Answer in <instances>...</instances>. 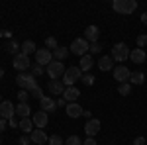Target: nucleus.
<instances>
[{"instance_id": "nucleus-37", "label": "nucleus", "mask_w": 147, "mask_h": 145, "mask_svg": "<svg viewBox=\"0 0 147 145\" xmlns=\"http://www.w3.org/2000/svg\"><path fill=\"white\" fill-rule=\"evenodd\" d=\"M100 43H98V41H96V43H90V49H88V51H90V53H100Z\"/></svg>"}, {"instance_id": "nucleus-8", "label": "nucleus", "mask_w": 147, "mask_h": 145, "mask_svg": "<svg viewBox=\"0 0 147 145\" xmlns=\"http://www.w3.org/2000/svg\"><path fill=\"white\" fill-rule=\"evenodd\" d=\"M129 77H131V73H129V69L125 67V65H118V67L114 69V78H116V82H120V84L129 82Z\"/></svg>"}, {"instance_id": "nucleus-19", "label": "nucleus", "mask_w": 147, "mask_h": 145, "mask_svg": "<svg viewBox=\"0 0 147 145\" xmlns=\"http://www.w3.org/2000/svg\"><path fill=\"white\" fill-rule=\"evenodd\" d=\"M47 86H49V92H51V94H61V96H63V92H65V88H67V86L63 84V80H59V78L49 80Z\"/></svg>"}, {"instance_id": "nucleus-42", "label": "nucleus", "mask_w": 147, "mask_h": 145, "mask_svg": "<svg viewBox=\"0 0 147 145\" xmlns=\"http://www.w3.org/2000/svg\"><path fill=\"white\" fill-rule=\"evenodd\" d=\"M57 106H65V108H67V100H65L63 96H61V98H57Z\"/></svg>"}, {"instance_id": "nucleus-28", "label": "nucleus", "mask_w": 147, "mask_h": 145, "mask_svg": "<svg viewBox=\"0 0 147 145\" xmlns=\"http://www.w3.org/2000/svg\"><path fill=\"white\" fill-rule=\"evenodd\" d=\"M131 92V84L129 82H124V84H120V88H118V94H122V96H127Z\"/></svg>"}, {"instance_id": "nucleus-23", "label": "nucleus", "mask_w": 147, "mask_h": 145, "mask_svg": "<svg viewBox=\"0 0 147 145\" xmlns=\"http://www.w3.org/2000/svg\"><path fill=\"white\" fill-rule=\"evenodd\" d=\"M79 63H80V65H79V69L82 71V73H84V71H90V67L94 65V61H92V57L88 55V53L80 57V61H79Z\"/></svg>"}, {"instance_id": "nucleus-1", "label": "nucleus", "mask_w": 147, "mask_h": 145, "mask_svg": "<svg viewBox=\"0 0 147 145\" xmlns=\"http://www.w3.org/2000/svg\"><path fill=\"white\" fill-rule=\"evenodd\" d=\"M112 8L118 12V14L127 16V14H134V12L137 10V2L136 0H114Z\"/></svg>"}, {"instance_id": "nucleus-30", "label": "nucleus", "mask_w": 147, "mask_h": 145, "mask_svg": "<svg viewBox=\"0 0 147 145\" xmlns=\"http://www.w3.org/2000/svg\"><path fill=\"white\" fill-rule=\"evenodd\" d=\"M65 145H82V141H80L79 135H71L67 141H65Z\"/></svg>"}, {"instance_id": "nucleus-14", "label": "nucleus", "mask_w": 147, "mask_h": 145, "mask_svg": "<svg viewBox=\"0 0 147 145\" xmlns=\"http://www.w3.org/2000/svg\"><path fill=\"white\" fill-rule=\"evenodd\" d=\"M32 122H34V125H37V129H43L47 125V112H43V110L35 112L32 116Z\"/></svg>"}, {"instance_id": "nucleus-34", "label": "nucleus", "mask_w": 147, "mask_h": 145, "mask_svg": "<svg viewBox=\"0 0 147 145\" xmlns=\"http://www.w3.org/2000/svg\"><path fill=\"white\" fill-rule=\"evenodd\" d=\"M28 98H30V92L28 90H20L18 92V100L20 102H28Z\"/></svg>"}, {"instance_id": "nucleus-22", "label": "nucleus", "mask_w": 147, "mask_h": 145, "mask_svg": "<svg viewBox=\"0 0 147 145\" xmlns=\"http://www.w3.org/2000/svg\"><path fill=\"white\" fill-rule=\"evenodd\" d=\"M98 67H100V71H112V69H114V59H112V57H108V55L100 57Z\"/></svg>"}, {"instance_id": "nucleus-6", "label": "nucleus", "mask_w": 147, "mask_h": 145, "mask_svg": "<svg viewBox=\"0 0 147 145\" xmlns=\"http://www.w3.org/2000/svg\"><path fill=\"white\" fill-rule=\"evenodd\" d=\"M45 71H47V75L51 77V80H55V78H61L63 75H65V65L61 63V61H51L49 65L45 67Z\"/></svg>"}, {"instance_id": "nucleus-45", "label": "nucleus", "mask_w": 147, "mask_h": 145, "mask_svg": "<svg viewBox=\"0 0 147 145\" xmlns=\"http://www.w3.org/2000/svg\"><path fill=\"white\" fill-rule=\"evenodd\" d=\"M2 77H4V69L0 67V78H2Z\"/></svg>"}, {"instance_id": "nucleus-39", "label": "nucleus", "mask_w": 147, "mask_h": 145, "mask_svg": "<svg viewBox=\"0 0 147 145\" xmlns=\"http://www.w3.org/2000/svg\"><path fill=\"white\" fill-rule=\"evenodd\" d=\"M145 137H141V135H139V137H136V139H134V145H145Z\"/></svg>"}, {"instance_id": "nucleus-44", "label": "nucleus", "mask_w": 147, "mask_h": 145, "mask_svg": "<svg viewBox=\"0 0 147 145\" xmlns=\"http://www.w3.org/2000/svg\"><path fill=\"white\" fill-rule=\"evenodd\" d=\"M141 22L147 26V12H143V14H141Z\"/></svg>"}, {"instance_id": "nucleus-12", "label": "nucleus", "mask_w": 147, "mask_h": 145, "mask_svg": "<svg viewBox=\"0 0 147 145\" xmlns=\"http://www.w3.org/2000/svg\"><path fill=\"white\" fill-rule=\"evenodd\" d=\"M129 59H131V63H136V65H143V63H145V59H147V55H145V51H143V49L136 47V49H131V51H129Z\"/></svg>"}, {"instance_id": "nucleus-40", "label": "nucleus", "mask_w": 147, "mask_h": 145, "mask_svg": "<svg viewBox=\"0 0 147 145\" xmlns=\"http://www.w3.org/2000/svg\"><path fill=\"white\" fill-rule=\"evenodd\" d=\"M8 122H10V127H20V122H18V118H16V116H14L12 120H8Z\"/></svg>"}, {"instance_id": "nucleus-27", "label": "nucleus", "mask_w": 147, "mask_h": 145, "mask_svg": "<svg viewBox=\"0 0 147 145\" xmlns=\"http://www.w3.org/2000/svg\"><path fill=\"white\" fill-rule=\"evenodd\" d=\"M6 51H8V53H12V55L16 57L18 53H20V45H18V41L10 39V41H8V45H6Z\"/></svg>"}, {"instance_id": "nucleus-15", "label": "nucleus", "mask_w": 147, "mask_h": 145, "mask_svg": "<svg viewBox=\"0 0 147 145\" xmlns=\"http://www.w3.org/2000/svg\"><path fill=\"white\" fill-rule=\"evenodd\" d=\"M80 96V90L77 88V86H67L65 88V92H63V98L67 100V104H71V102H77Z\"/></svg>"}, {"instance_id": "nucleus-48", "label": "nucleus", "mask_w": 147, "mask_h": 145, "mask_svg": "<svg viewBox=\"0 0 147 145\" xmlns=\"http://www.w3.org/2000/svg\"><path fill=\"white\" fill-rule=\"evenodd\" d=\"M131 145H134V143H131Z\"/></svg>"}, {"instance_id": "nucleus-4", "label": "nucleus", "mask_w": 147, "mask_h": 145, "mask_svg": "<svg viewBox=\"0 0 147 145\" xmlns=\"http://www.w3.org/2000/svg\"><path fill=\"white\" fill-rule=\"evenodd\" d=\"M82 78V71L79 67H69L65 71V75H63V84L65 86H75V82Z\"/></svg>"}, {"instance_id": "nucleus-41", "label": "nucleus", "mask_w": 147, "mask_h": 145, "mask_svg": "<svg viewBox=\"0 0 147 145\" xmlns=\"http://www.w3.org/2000/svg\"><path fill=\"white\" fill-rule=\"evenodd\" d=\"M82 145H96V141H94V137H86V139L82 141Z\"/></svg>"}, {"instance_id": "nucleus-20", "label": "nucleus", "mask_w": 147, "mask_h": 145, "mask_svg": "<svg viewBox=\"0 0 147 145\" xmlns=\"http://www.w3.org/2000/svg\"><path fill=\"white\" fill-rule=\"evenodd\" d=\"M30 114H32V108H30V104L28 102H20L18 106H16V116L22 120V118H30Z\"/></svg>"}, {"instance_id": "nucleus-13", "label": "nucleus", "mask_w": 147, "mask_h": 145, "mask_svg": "<svg viewBox=\"0 0 147 145\" xmlns=\"http://www.w3.org/2000/svg\"><path fill=\"white\" fill-rule=\"evenodd\" d=\"M67 116L69 118H80L82 114H84V108L80 106V104H77V102H71V104H67Z\"/></svg>"}, {"instance_id": "nucleus-9", "label": "nucleus", "mask_w": 147, "mask_h": 145, "mask_svg": "<svg viewBox=\"0 0 147 145\" xmlns=\"http://www.w3.org/2000/svg\"><path fill=\"white\" fill-rule=\"evenodd\" d=\"M14 116H16V106L10 100H4L0 104V118L2 120H12Z\"/></svg>"}, {"instance_id": "nucleus-32", "label": "nucleus", "mask_w": 147, "mask_h": 145, "mask_svg": "<svg viewBox=\"0 0 147 145\" xmlns=\"http://www.w3.org/2000/svg\"><path fill=\"white\" fill-rule=\"evenodd\" d=\"M145 45H147V35H145V34L137 35V47H139V49H143Z\"/></svg>"}, {"instance_id": "nucleus-43", "label": "nucleus", "mask_w": 147, "mask_h": 145, "mask_svg": "<svg viewBox=\"0 0 147 145\" xmlns=\"http://www.w3.org/2000/svg\"><path fill=\"white\" fill-rule=\"evenodd\" d=\"M4 129H6V120H2V118H0V134H2Z\"/></svg>"}, {"instance_id": "nucleus-29", "label": "nucleus", "mask_w": 147, "mask_h": 145, "mask_svg": "<svg viewBox=\"0 0 147 145\" xmlns=\"http://www.w3.org/2000/svg\"><path fill=\"white\" fill-rule=\"evenodd\" d=\"M45 45H47V49H49V51H51V49L55 51L57 47H59V45H57V39H55V37H47V39H45Z\"/></svg>"}, {"instance_id": "nucleus-2", "label": "nucleus", "mask_w": 147, "mask_h": 145, "mask_svg": "<svg viewBox=\"0 0 147 145\" xmlns=\"http://www.w3.org/2000/svg\"><path fill=\"white\" fill-rule=\"evenodd\" d=\"M16 84L20 86V90H28L32 92L34 88H37V80H35L34 75H28V73H20L16 77Z\"/></svg>"}, {"instance_id": "nucleus-26", "label": "nucleus", "mask_w": 147, "mask_h": 145, "mask_svg": "<svg viewBox=\"0 0 147 145\" xmlns=\"http://www.w3.org/2000/svg\"><path fill=\"white\" fill-rule=\"evenodd\" d=\"M69 55V47H57L53 51V61H63Z\"/></svg>"}, {"instance_id": "nucleus-36", "label": "nucleus", "mask_w": 147, "mask_h": 145, "mask_svg": "<svg viewBox=\"0 0 147 145\" xmlns=\"http://www.w3.org/2000/svg\"><path fill=\"white\" fill-rule=\"evenodd\" d=\"M30 96H34V98H37V100H41V96H43V92H41V88L37 86V88H34L32 92H30Z\"/></svg>"}, {"instance_id": "nucleus-5", "label": "nucleus", "mask_w": 147, "mask_h": 145, "mask_svg": "<svg viewBox=\"0 0 147 145\" xmlns=\"http://www.w3.org/2000/svg\"><path fill=\"white\" fill-rule=\"evenodd\" d=\"M71 53H75V55H79V57H82V55H86V51L90 49V43L84 39V37H77L73 43H71Z\"/></svg>"}, {"instance_id": "nucleus-47", "label": "nucleus", "mask_w": 147, "mask_h": 145, "mask_svg": "<svg viewBox=\"0 0 147 145\" xmlns=\"http://www.w3.org/2000/svg\"><path fill=\"white\" fill-rule=\"evenodd\" d=\"M0 143H2V139H0Z\"/></svg>"}, {"instance_id": "nucleus-38", "label": "nucleus", "mask_w": 147, "mask_h": 145, "mask_svg": "<svg viewBox=\"0 0 147 145\" xmlns=\"http://www.w3.org/2000/svg\"><path fill=\"white\" fill-rule=\"evenodd\" d=\"M32 143V137H30V135H22V137H20V145H30Z\"/></svg>"}, {"instance_id": "nucleus-7", "label": "nucleus", "mask_w": 147, "mask_h": 145, "mask_svg": "<svg viewBox=\"0 0 147 145\" xmlns=\"http://www.w3.org/2000/svg\"><path fill=\"white\" fill-rule=\"evenodd\" d=\"M51 61H53V53H51L47 47H43V49H37V51H35V63H37V65L47 67Z\"/></svg>"}, {"instance_id": "nucleus-46", "label": "nucleus", "mask_w": 147, "mask_h": 145, "mask_svg": "<svg viewBox=\"0 0 147 145\" xmlns=\"http://www.w3.org/2000/svg\"><path fill=\"white\" fill-rule=\"evenodd\" d=\"M0 104H2V98H0Z\"/></svg>"}, {"instance_id": "nucleus-21", "label": "nucleus", "mask_w": 147, "mask_h": 145, "mask_svg": "<svg viewBox=\"0 0 147 145\" xmlns=\"http://www.w3.org/2000/svg\"><path fill=\"white\" fill-rule=\"evenodd\" d=\"M20 47H22V53H24V55H28V57L35 55V51H37V47H35V43L32 41V39H26Z\"/></svg>"}, {"instance_id": "nucleus-18", "label": "nucleus", "mask_w": 147, "mask_h": 145, "mask_svg": "<svg viewBox=\"0 0 147 145\" xmlns=\"http://www.w3.org/2000/svg\"><path fill=\"white\" fill-rule=\"evenodd\" d=\"M30 137H32V143H37V145H43V143L49 141V137H47V134L43 129H34L30 134Z\"/></svg>"}, {"instance_id": "nucleus-3", "label": "nucleus", "mask_w": 147, "mask_h": 145, "mask_svg": "<svg viewBox=\"0 0 147 145\" xmlns=\"http://www.w3.org/2000/svg\"><path fill=\"white\" fill-rule=\"evenodd\" d=\"M114 61H118V63H124L125 59H129V47L124 43V41H120V43H116L112 47V55H110Z\"/></svg>"}, {"instance_id": "nucleus-33", "label": "nucleus", "mask_w": 147, "mask_h": 145, "mask_svg": "<svg viewBox=\"0 0 147 145\" xmlns=\"http://www.w3.org/2000/svg\"><path fill=\"white\" fill-rule=\"evenodd\" d=\"M32 73H34V77H39V75H43V67L41 65H32Z\"/></svg>"}, {"instance_id": "nucleus-31", "label": "nucleus", "mask_w": 147, "mask_h": 145, "mask_svg": "<svg viewBox=\"0 0 147 145\" xmlns=\"http://www.w3.org/2000/svg\"><path fill=\"white\" fill-rule=\"evenodd\" d=\"M47 143L49 145H63V137H61V135H51Z\"/></svg>"}, {"instance_id": "nucleus-35", "label": "nucleus", "mask_w": 147, "mask_h": 145, "mask_svg": "<svg viewBox=\"0 0 147 145\" xmlns=\"http://www.w3.org/2000/svg\"><path fill=\"white\" fill-rule=\"evenodd\" d=\"M80 80H82L86 86H92V84H94V77H92V75H84V77L80 78Z\"/></svg>"}, {"instance_id": "nucleus-25", "label": "nucleus", "mask_w": 147, "mask_h": 145, "mask_svg": "<svg viewBox=\"0 0 147 145\" xmlns=\"http://www.w3.org/2000/svg\"><path fill=\"white\" fill-rule=\"evenodd\" d=\"M143 82H145V75H143L141 71L131 73V77H129V84H143Z\"/></svg>"}, {"instance_id": "nucleus-11", "label": "nucleus", "mask_w": 147, "mask_h": 145, "mask_svg": "<svg viewBox=\"0 0 147 145\" xmlns=\"http://www.w3.org/2000/svg\"><path fill=\"white\" fill-rule=\"evenodd\" d=\"M84 134H86V137H94L96 134H100V120L90 118L84 125Z\"/></svg>"}, {"instance_id": "nucleus-10", "label": "nucleus", "mask_w": 147, "mask_h": 145, "mask_svg": "<svg viewBox=\"0 0 147 145\" xmlns=\"http://www.w3.org/2000/svg\"><path fill=\"white\" fill-rule=\"evenodd\" d=\"M30 67H32V61H30V57H28V55H24L22 51L14 57V69H18L20 73H24L26 69H30Z\"/></svg>"}, {"instance_id": "nucleus-17", "label": "nucleus", "mask_w": 147, "mask_h": 145, "mask_svg": "<svg viewBox=\"0 0 147 145\" xmlns=\"http://www.w3.org/2000/svg\"><path fill=\"white\" fill-rule=\"evenodd\" d=\"M39 106H41V110L43 112H55L57 108V100H53L51 96H41V100H39Z\"/></svg>"}, {"instance_id": "nucleus-24", "label": "nucleus", "mask_w": 147, "mask_h": 145, "mask_svg": "<svg viewBox=\"0 0 147 145\" xmlns=\"http://www.w3.org/2000/svg\"><path fill=\"white\" fill-rule=\"evenodd\" d=\"M20 127H22V132H26V134H32V132H34V122H32V118H22V120H20Z\"/></svg>"}, {"instance_id": "nucleus-16", "label": "nucleus", "mask_w": 147, "mask_h": 145, "mask_svg": "<svg viewBox=\"0 0 147 145\" xmlns=\"http://www.w3.org/2000/svg\"><path fill=\"white\" fill-rule=\"evenodd\" d=\"M98 37H100V30H98L96 26H88V28L84 30V39H86L88 43H96Z\"/></svg>"}]
</instances>
